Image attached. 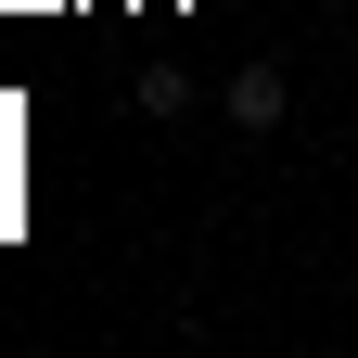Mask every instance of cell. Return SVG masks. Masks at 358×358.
Listing matches in <instances>:
<instances>
[{"instance_id":"obj_1","label":"cell","mask_w":358,"mask_h":358,"mask_svg":"<svg viewBox=\"0 0 358 358\" xmlns=\"http://www.w3.org/2000/svg\"><path fill=\"white\" fill-rule=\"evenodd\" d=\"M217 103H231V128H243V141H268L294 90H282V64H231V90H217Z\"/></svg>"},{"instance_id":"obj_2","label":"cell","mask_w":358,"mask_h":358,"mask_svg":"<svg viewBox=\"0 0 358 358\" xmlns=\"http://www.w3.org/2000/svg\"><path fill=\"white\" fill-rule=\"evenodd\" d=\"M128 90H141V115H179V103H192V77H179V64H141Z\"/></svg>"}]
</instances>
